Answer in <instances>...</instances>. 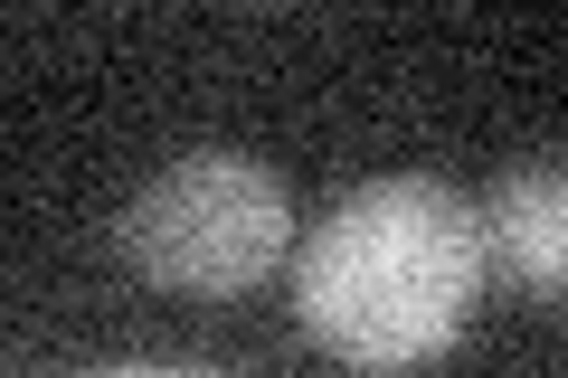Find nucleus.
I'll return each mask as SVG.
<instances>
[{"label":"nucleus","instance_id":"f257e3e1","mask_svg":"<svg viewBox=\"0 0 568 378\" xmlns=\"http://www.w3.org/2000/svg\"><path fill=\"white\" fill-rule=\"evenodd\" d=\"M484 208L426 171L361 180L294 246V313L351 369H417L484 294Z\"/></svg>","mask_w":568,"mask_h":378},{"label":"nucleus","instance_id":"f03ea898","mask_svg":"<svg viewBox=\"0 0 568 378\" xmlns=\"http://www.w3.org/2000/svg\"><path fill=\"white\" fill-rule=\"evenodd\" d=\"M114 246L171 294H246L284 265L294 208L284 180L246 152H181L142 180L114 218Z\"/></svg>","mask_w":568,"mask_h":378},{"label":"nucleus","instance_id":"7ed1b4c3","mask_svg":"<svg viewBox=\"0 0 568 378\" xmlns=\"http://www.w3.org/2000/svg\"><path fill=\"white\" fill-rule=\"evenodd\" d=\"M484 256L530 294H568V152L511 161L484 200Z\"/></svg>","mask_w":568,"mask_h":378},{"label":"nucleus","instance_id":"20e7f679","mask_svg":"<svg viewBox=\"0 0 568 378\" xmlns=\"http://www.w3.org/2000/svg\"><path fill=\"white\" fill-rule=\"evenodd\" d=\"M77 378H227V369H181V359H114V369H77Z\"/></svg>","mask_w":568,"mask_h":378}]
</instances>
